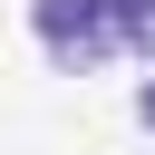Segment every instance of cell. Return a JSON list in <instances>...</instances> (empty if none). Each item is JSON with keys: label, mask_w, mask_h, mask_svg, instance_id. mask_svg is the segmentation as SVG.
Masks as SVG:
<instances>
[{"label": "cell", "mask_w": 155, "mask_h": 155, "mask_svg": "<svg viewBox=\"0 0 155 155\" xmlns=\"http://www.w3.org/2000/svg\"><path fill=\"white\" fill-rule=\"evenodd\" d=\"M29 29L48 48V68H68V78H87V68L116 58V29H107L97 0H29Z\"/></svg>", "instance_id": "1"}, {"label": "cell", "mask_w": 155, "mask_h": 155, "mask_svg": "<svg viewBox=\"0 0 155 155\" xmlns=\"http://www.w3.org/2000/svg\"><path fill=\"white\" fill-rule=\"evenodd\" d=\"M97 10H107V29H116V48L155 68V0H97Z\"/></svg>", "instance_id": "2"}, {"label": "cell", "mask_w": 155, "mask_h": 155, "mask_svg": "<svg viewBox=\"0 0 155 155\" xmlns=\"http://www.w3.org/2000/svg\"><path fill=\"white\" fill-rule=\"evenodd\" d=\"M136 116H145V126H155V68H145V87H136Z\"/></svg>", "instance_id": "3"}]
</instances>
